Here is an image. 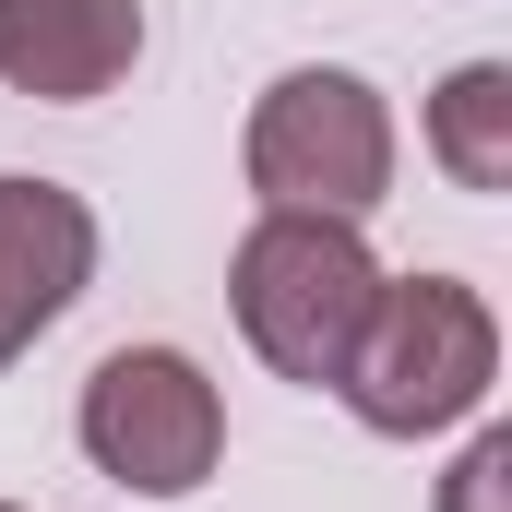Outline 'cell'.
<instances>
[{"label": "cell", "mask_w": 512, "mask_h": 512, "mask_svg": "<svg viewBox=\"0 0 512 512\" xmlns=\"http://www.w3.org/2000/svg\"><path fill=\"white\" fill-rule=\"evenodd\" d=\"M239 179H251L262 215H346L370 227L393 203V108L370 72L346 60H298L251 96V131H239Z\"/></svg>", "instance_id": "3957f363"}, {"label": "cell", "mask_w": 512, "mask_h": 512, "mask_svg": "<svg viewBox=\"0 0 512 512\" xmlns=\"http://www.w3.org/2000/svg\"><path fill=\"white\" fill-rule=\"evenodd\" d=\"M143 60V0H0V84L36 108H96Z\"/></svg>", "instance_id": "8992f818"}, {"label": "cell", "mask_w": 512, "mask_h": 512, "mask_svg": "<svg viewBox=\"0 0 512 512\" xmlns=\"http://www.w3.org/2000/svg\"><path fill=\"white\" fill-rule=\"evenodd\" d=\"M72 441H84V465L108 489H131V501H191L227 465V393L203 382L191 346H108L84 370Z\"/></svg>", "instance_id": "277c9868"}, {"label": "cell", "mask_w": 512, "mask_h": 512, "mask_svg": "<svg viewBox=\"0 0 512 512\" xmlns=\"http://www.w3.org/2000/svg\"><path fill=\"white\" fill-rule=\"evenodd\" d=\"M441 512H512V429H477L441 477Z\"/></svg>", "instance_id": "ba28073f"}, {"label": "cell", "mask_w": 512, "mask_h": 512, "mask_svg": "<svg viewBox=\"0 0 512 512\" xmlns=\"http://www.w3.org/2000/svg\"><path fill=\"white\" fill-rule=\"evenodd\" d=\"M0 512H24V501H0Z\"/></svg>", "instance_id": "9c48e42d"}, {"label": "cell", "mask_w": 512, "mask_h": 512, "mask_svg": "<svg viewBox=\"0 0 512 512\" xmlns=\"http://www.w3.org/2000/svg\"><path fill=\"white\" fill-rule=\"evenodd\" d=\"M96 286V203L60 179L0 167V370L72 322V298Z\"/></svg>", "instance_id": "5b68a950"}, {"label": "cell", "mask_w": 512, "mask_h": 512, "mask_svg": "<svg viewBox=\"0 0 512 512\" xmlns=\"http://www.w3.org/2000/svg\"><path fill=\"white\" fill-rule=\"evenodd\" d=\"M429 167H441L453 191H477V203L512 191V60L441 72V96H429Z\"/></svg>", "instance_id": "52a82bcc"}, {"label": "cell", "mask_w": 512, "mask_h": 512, "mask_svg": "<svg viewBox=\"0 0 512 512\" xmlns=\"http://www.w3.org/2000/svg\"><path fill=\"white\" fill-rule=\"evenodd\" d=\"M489 382H501V310L465 274H382L334 393L370 441H441L489 405Z\"/></svg>", "instance_id": "6da1fadb"}, {"label": "cell", "mask_w": 512, "mask_h": 512, "mask_svg": "<svg viewBox=\"0 0 512 512\" xmlns=\"http://www.w3.org/2000/svg\"><path fill=\"white\" fill-rule=\"evenodd\" d=\"M382 298V251L346 215H251V239L227 262V310L251 334V358L298 393H334L358 358V322Z\"/></svg>", "instance_id": "7a4b0ae2"}]
</instances>
